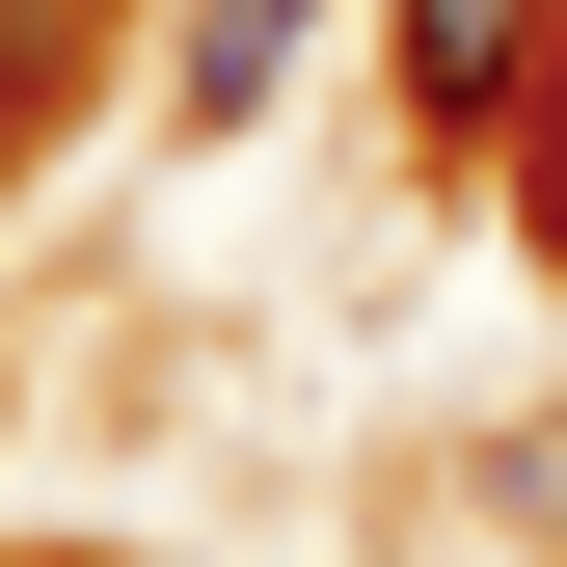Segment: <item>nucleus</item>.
Instances as JSON below:
<instances>
[{
  "label": "nucleus",
  "mask_w": 567,
  "mask_h": 567,
  "mask_svg": "<svg viewBox=\"0 0 567 567\" xmlns=\"http://www.w3.org/2000/svg\"><path fill=\"white\" fill-rule=\"evenodd\" d=\"M540 54H567V0H405V109H433V135H514Z\"/></svg>",
  "instance_id": "1"
},
{
  "label": "nucleus",
  "mask_w": 567,
  "mask_h": 567,
  "mask_svg": "<svg viewBox=\"0 0 567 567\" xmlns=\"http://www.w3.org/2000/svg\"><path fill=\"white\" fill-rule=\"evenodd\" d=\"M270 82H298V0H189V28H163V109L189 135H244Z\"/></svg>",
  "instance_id": "2"
}]
</instances>
